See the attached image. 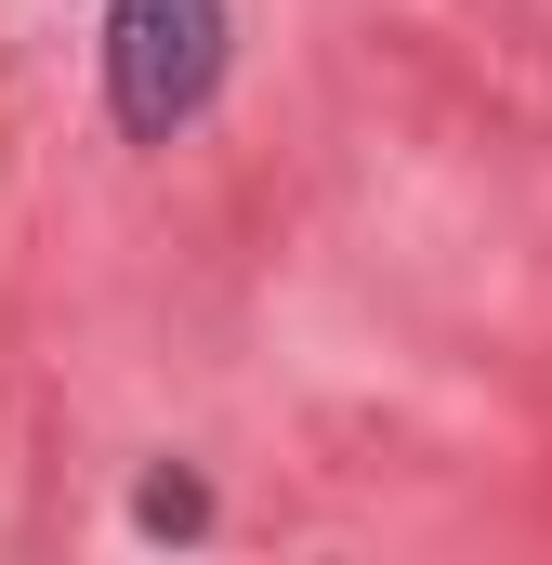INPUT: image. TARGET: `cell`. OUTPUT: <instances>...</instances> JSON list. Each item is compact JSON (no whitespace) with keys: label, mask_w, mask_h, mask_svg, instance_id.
<instances>
[{"label":"cell","mask_w":552,"mask_h":565,"mask_svg":"<svg viewBox=\"0 0 552 565\" xmlns=\"http://www.w3.org/2000/svg\"><path fill=\"white\" fill-rule=\"evenodd\" d=\"M224 0H106V106L132 145H171L224 93Z\"/></svg>","instance_id":"obj_1"},{"label":"cell","mask_w":552,"mask_h":565,"mask_svg":"<svg viewBox=\"0 0 552 565\" xmlns=\"http://www.w3.org/2000/svg\"><path fill=\"white\" fill-rule=\"evenodd\" d=\"M132 513H145V526H198V487H184V473H158V487H145Z\"/></svg>","instance_id":"obj_2"}]
</instances>
